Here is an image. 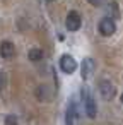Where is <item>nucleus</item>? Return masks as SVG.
Masks as SVG:
<instances>
[{
    "label": "nucleus",
    "mask_w": 123,
    "mask_h": 125,
    "mask_svg": "<svg viewBox=\"0 0 123 125\" xmlns=\"http://www.w3.org/2000/svg\"><path fill=\"white\" fill-rule=\"evenodd\" d=\"M80 26H82V16L77 10H70L65 17V28L74 33V31H79Z\"/></svg>",
    "instance_id": "nucleus-1"
},
{
    "label": "nucleus",
    "mask_w": 123,
    "mask_h": 125,
    "mask_svg": "<svg viewBox=\"0 0 123 125\" xmlns=\"http://www.w3.org/2000/svg\"><path fill=\"white\" fill-rule=\"evenodd\" d=\"M97 29H99V34L101 36H111V34H114V31H116V22H114V19L113 17H103L101 21H99V24H97Z\"/></svg>",
    "instance_id": "nucleus-2"
},
{
    "label": "nucleus",
    "mask_w": 123,
    "mask_h": 125,
    "mask_svg": "<svg viewBox=\"0 0 123 125\" xmlns=\"http://www.w3.org/2000/svg\"><path fill=\"white\" fill-rule=\"evenodd\" d=\"M60 69H62V72H65V74H74V72L77 70V62H75V58H74L72 55H68V53L62 55V58H60Z\"/></svg>",
    "instance_id": "nucleus-3"
},
{
    "label": "nucleus",
    "mask_w": 123,
    "mask_h": 125,
    "mask_svg": "<svg viewBox=\"0 0 123 125\" xmlns=\"http://www.w3.org/2000/svg\"><path fill=\"white\" fill-rule=\"evenodd\" d=\"M99 94H101L103 99L109 101V99H113V98L116 96V87H114L109 81H101V82H99Z\"/></svg>",
    "instance_id": "nucleus-4"
},
{
    "label": "nucleus",
    "mask_w": 123,
    "mask_h": 125,
    "mask_svg": "<svg viewBox=\"0 0 123 125\" xmlns=\"http://www.w3.org/2000/svg\"><path fill=\"white\" fill-rule=\"evenodd\" d=\"M94 69H96V62L87 57V58H84L82 63H80V75H82L84 79H89V77L94 74Z\"/></svg>",
    "instance_id": "nucleus-5"
},
{
    "label": "nucleus",
    "mask_w": 123,
    "mask_h": 125,
    "mask_svg": "<svg viewBox=\"0 0 123 125\" xmlns=\"http://www.w3.org/2000/svg\"><path fill=\"white\" fill-rule=\"evenodd\" d=\"M0 55H2V58H5V60L12 58V57L16 55V46H14V43L9 41V40L2 41V43H0Z\"/></svg>",
    "instance_id": "nucleus-6"
},
{
    "label": "nucleus",
    "mask_w": 123,
    "mask_h": 125,
    "mask_svg": "<svg viewBox=\"0 0 123 125\" xmlns=\"http://www.w3.org/2000/svg\"><path fill=\"white\" fill-rule=\"evenodd\" d=\"M84 104H85V113H87V116H89V118H94L96 113H97V104H96L94 98H92L91 94H87V93H84Z\"/></svg>",
    "instance_id": "nucleus-7"
},
{
    "label": "nucleus",
    "mask_w": 123,
    "mask_h": 125,
    "mask_svg": "<svg viewBox=\"0 0 123 125\" xmlns=\"http://www.w3.org/2000/svg\"><path fill=\"white\" fill-rule=\"evenodd\" d=\"M79 120H80V115L77 111V106L74 103H70L67 108V113H65V122L67 123H77Z\"/></svg>",
    "instance_id": "nucleus-8"
},
{
    "label": "nucleus",
    "mask_w": 123,
    "mask_h": 125,
    "mask_svg": "<svg viewBox=\"0 0 123 125\" xmlns=\"http://www.w3.org/2000/svg\"><path fill=\"white\" fill-rule=\"evenodd\" d=\"M43 50L41 48H31L29 50V53H28V58L31 60V62H39L41 58H43Z\"/></svg>",
    "instance_id": "nucleus-9"
},
{
    "label": "nucleus",
    "mask_w": 123,
    "mask_h": 125,
    "mask_svg": "<svg viewBox=\"0 0 123 125\" xmlns=\"http://www.w3.org/2000/svg\"><path fill=\"white\" fill-rule=\"evenodd\" d=\"M106 12L113 14V17H120V10H118V5L116 2H108V7H106Z\"/></svg>",
    "instance_id": "nucleus-10"
},
{
    "label": "nucleus",
    "mask_w": 123,
    "mask_h": 125,
    "mask_svg": "<svg viewBox=\"0 0 123 125\" xmlns=\"http://www.w3.org/2000/svg\"><path fill=\"white\" fill-rule=\"evenodd\" d=\"M5 123H17V116H14V115L5 116Z\"/></svg>",
    "instance_id": "nucleus-11"
},
{
    "label": "nucleus",
    "mask_w": 123,
    "mask_h": 125,
    "mask_svg": "<svg viewBox=\"0 0 123 125\" xmlns=\"http://www.w3.org/2000/svg\"><path fill=\"white\" fill-rule=\"evenodd\" d=\"M87 2H89L91 5H96V7H99V5H103V2H104V0H87Z\"/></svg>",
    "instance_id": "nucleus-12"
},
{
    "label": "nucleus",
    "mask_w": 123,
    "mask_h": 125,
    "mask_svg": "<svg viewBox=\"0 0 123 125\" xmlns=\"http://www.w3.org/2000/svg\"><path fill=\"white\" fill-rule=\"evenodd\" d=\"M121 103H123V94H121Z\"/></svg>",
    "instance_id": "nucleus-13"
},
{
    "label": "nucleus",
    "mask_w": 123,
    "mask_h": 125,
    "mask_svg": "<svg viewBox=\"0 0 123 125\" xmlns=\"http://www.w3.org/2000/svg\"><path fill=\"white\" fill-rule=\"evenodd\" d=\"M48 2H53V0H48Z\"/></svg>",
    "instance_id": "nucleus-14"
}]
</instances>
